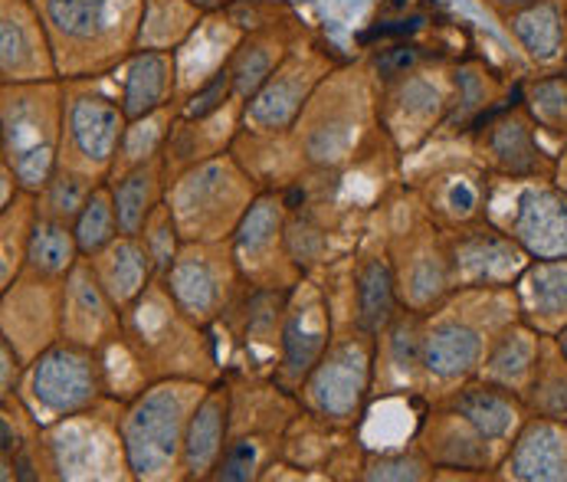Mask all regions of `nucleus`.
<instances>
[{"label":"nucleus","mask_w":567,"mask_h":482,"mask_svg":"<svg viewBox=\"0 0 567 482\" xmlns=\"http://www.w3.org/2000/svg\"><path fill=\"white\" fill-rule=\"evenodd\" d=\"M53 53L60 47H73V50H99L109 53L118 40L138 47V27L132 23H118L125 20V13H145V7H122L118 3H138V0H33Z\"/></svg>","instance_id":"6e6552de"},{"label":"nucleus","mask_w":567,"mask_h":482,"mask_svg":"<svg viewBox=\"0 0 567 482\" xmlns=\"http://www.w3.org/2000/svg\"><path fill=\"white\" fill-rule=\"evenodd\" d=\"M486 358L483 331L463 319H433L426 312L423 365L430 381H463L480 371Z\"/></svg>","instance_id":"2eb2a0df"},{"label":"nucleus","mask_w":567,"mask_h":482,"mask_svg":"<svg viewBox=\"0 0 567 482\" xmlns=\"http://www.w3.org/2000/svg\"><path fill=\"white\" fill-rule=\"evenodd\" d=\"M197 17L190 0H145L138 50H174L197 30Z\"/></svg>","instance_id":"cd10ccee"},{"label":"nucleus","mask_w":567,"mask_h":482,"mask_svg":"<svg viewBox=\"0 0 567 482\" xmlns=\"http://www.w3.org/2000/svg\"><path fill=\"white\" fill-rule=\"evenodd\" d=\"M289 57V40L282 33H276V23L252 30L234 47L230 57V73H234V95L240 102H249L269 76L279 70V63Z\"/></svg>","instance_id":"393cba45"},{"label":"nucleus","mask_w":567,"mask_h":482,"mask_svg":"<svg viewBox=\"0 0 567 482\" xmlns=\"http://www.w3.org/2000/svg\"><path fill=\"white\" fill-rule=\"evenodd\" d=\"M486 148L492 161L515 177H528L542 171V152L532 139V129L525 119L505 115V119H488L486 122Z\"/></svg>","instance_id":"bb28decb"},{"label":"nucleus","mask_w":567,"mask_h":482,"mask_svg":"<svg viewBox=\"0 0 567 482\" xmlns=\"http://www.w3.org/2000/svg\"><path fill=\"white\" fill-rule=\"evenodd\" d=\"M525 296L535 312L542 316H565L567 312V259H545L528 269Z\"/></svg>","instance_id":"72a5a7b5"},{"label":"nucleus","mask_w":567,"mask_h":482,"mask_svg":"<svg viewBox=\"0 0 567 482\" xmlns=\"http://www.w3.org/2000/svg\"><path fill=\"white\" fill-rule=\"evenodd\" d=\"M351 312L354 328L381 338L401 312V289L391 253H368L351 269Z\"/></svg>","instance_id":"4468645a"},{"label":"nucleus","mask_w":567,"mask_h":482,"mask_svg":"<svg viewBox=\"0 0 567 482\" xmlns=\"http://www.w3.org/2000/svg\"><path fill=\"white\" fill-rule=\"evenodd\" d=\"M60 331L70 341L99 348L122 331V312L102 289L92 259H80L76 269L63 279L60 293Z\"/></svg>","instance_id":"9b49d317"},{"label":"nucleus","mask_w":567,"mask_h":482,"mask_svg":"<svg viewBox=\"0 0 567 482\" xmlns=\"http://www.w3.org/2000/svg\"><path fill=\"white\" fill-rule=\"evenodd\" d=\"M319 73L309 60L299 57V50H289V57L279 63V70L269 76V82L244 102V122L252 125V132H286L302 119L306 102H312V92L319 85Z\"/></svg>","instance_id":"f8f14e48"},{"label":"nucleus","mask_w":567,"mask_h":482,"mask_svg":"<svg viewBox=\"0 0 567 482\" xmlns=\"http://www.w3.org/2000/svg\"><path fill=\"white\" fill-rule=\"evenodd\" d=\"M162 283L171 302L204 328L207 321L220 319L230 309V286H240L244 273L237 266L234 246L220 253L217 240H187Z\"/></svg>","instance_id":"423d86ee"},{"label":"nucleus","mask_w":567,"mask_h":482,"mask_svg":"<svg viewBox=\"0 0 567 482\" xmlns=\"http://www.w3.org/2000/svg\"><path fill=\"white\" fill-rule=\"evenodd\" d=\"M456 283L466 286H492L508 279L518 269V249L495 230H470L450 246Z\"/></svg>","instance_id":"aec40b11"},{"label":"nucleus","mask_w":567,"mask_h":482,"mask_svg":"<svg viewBox=\"0 0 567 482\" xmlns=\"http://www.w3.org/2000/svg\"><path fill=\"white\" fill-rule=\"evenodd\" d=\"M486 99L488 85L480 66H463V70H456V99H453L450 109H446V125H466V122L480 125V122L486 119V115H483V109L488 105Z\"/></svg>","instance_id":"c9c22d12"},{"label":"nucleus","mask_w":567,"mask_h":482,"mask_svg":"<svg viewBox=\"0 0 567 482\" xmlns=\"http://www.w3.org/2000/svg\"><path fill=\"white\" fill-rule=\"evenodd\" d=\"M296 299V289H292ZM289 299L282 328H279V388L286 394L299 391L309 371L322 361V355L331 345V309L322 299V293H312L296 306Z\"/></svg>","instance_id":"1a4fd4ad"},{"label":"nucleus","mask_w":567,"mask_h":482,"mask_svg":"<svg viewBox=\"0 0 567 482\" xmlns=\"http://www.w3.org/2000/svg\"><path fill=\"white\" fill-rule=\"evenodd\" d=\"M0 66L3 82H40L56 76V53L33 0H3Z\"/></svg>","instance_id":"9d476101"},{"label":"nucleus","mask_w":567,"mask_h":482,"mask_svg":"<svg viewBox=\"0 0 567 482\" xmlns=\"http://www.w3.org/2000/svg\"><path fill=\"white\" fill-rule=\"evenodd\" d=\"M82 259L80 243L73 234V224H63V221H53V217H43L37 211V221L30 227V240H27V259H23V269L30 276H40V279H56L63 283L76 263Z\"/></svg>","instance_id":"a878e982"},{"label":"nucleus","mask_w":567,"mask_h":482,"mask_svg":"<svg viewBox=\"0 0 567 482\" xmlns=\"http://www.w3.org/2000/svg\"><path fill=\"white\" fill-rule=\"evenodd\" d=\"M204 391V384L174 375L125 403L115 427L125 470H132L135 480H164L171 470H181L184 433Z\"/></svg>","instance_id":"f257e3e1"},{"label":"nucleus","mask_w":567,"mask_h":482,"mask_svg":"<svg viewBox=\"0 0 567 482\" xmlns=\"http://www.w3.org/2000/svg\"><path fill=\"white\" fill-rule=\"evenodd\" d=\"M388 89L391 95L384 99L388 105L381 109V119L388 122L391 135H426L436 125V119L450 109L443 92L423 73L391 82Z\"/></svg>","instance_id":"4be33fe9"},{"label":"nucleus","mask_w":567,"mask_h":482,"mask_svg":"<svg viewBox=\"0 0 567 482\" xmlns=\"http://www.w3.org/2000/svg\"><path fill=\"white\" fill-rule=\"evenodd\" d=\"M0 355H3V398H10L13 391H17V378H20V371H23V358H20V351L13 348V341L3 335V341H0Z\"/></svg>","instance_id":"79ce46f5"},{"label":"nucleus","mask_w":567,"mask_h":482,"mask_svg":"<svg viewBox=\"0 0 567 482\" xmlns=\"http://www.w3.org/2000/svg\"><path fill=\"white\" fill-rule=\"evenodd\" d=\"M406 7H410V0H378V10L384 17H401Z\"/></svg>","instance_id":"37998d69"},{"label":"nucleus","mask_w":567,"mask_h":482,"mask_svg":"<svg viewBox=\"0 0 567 482\" xmlns=\"http://www.w3.org/2000/svg\"><path fill=\"white\" fill-rule=\"evenodd\" d=\"M109 187H112V204H115L122 234L125 237H142L152 214L162 207L164 194H167L164 155H155V158L122 171Z\"/></svg>","instance_id":"a211bd4d"},{"label":"nucleus","mask_w":567,"mask_h":482,"mask_svg":"<svg viewBox=\"0 0 567 482\" xmlns=\"http://www.w3.org/2000/svg\"><path fill=\"white\" fill-rule=\"evenodd\" d=\"M446 407L456 410L486 443H502L518 423V401L512 398V388H502L495 381L460 388Z\"/></svg>","instance_id":"b1692460"},{"label":"nucleus","mask_w":567,"mask_h":482,"mask_svg":"<svg viewBox=\"0 0 567 482\" xmlns=\"http://www.w3.org/2000/svg\"><path fill=\"white\" fill-rule=\"evenodd\" d=\"M73 234L80 243L82 259H92L99 256L105 246L122 237V227H118V214H115V204H112V187L109 181H99L89 194V201L82 204L80 217L73 221Z\"/></svg>","instance_id":"c756f323"},{"label":"nucleus","mask_w":567,"mask_h":482,"mask_svg":"<svg viewBox=\"0 0 567 482\" xmlns=\"http://www.w3.org/2000/svg\"><path fill=\"white\" fill-rule=\"evenodd\" d=\"M532 105L545 122H565L567 115V82L545 80L532 89Z\"/></svg>","instance_id":"ea45409f"},{"label":"nucleus","mask_w":567,"mask_h":482,"mask_svg":"<svg viewBox=\"0 0 567 482\" xmlns=\"http://www.w3.org/2000/svg\"><path fill=\"white\" fill-rule=\"evenodd\" d=\"M63 152V89L53 80L3 82V164L40 194Z\"/></svg>","instance_id":"f03ea898"},{"label":"nucleus","mask_w":567,"mask_h":482,"mask_svg":"<svg viewBox=\"0 0 567 482\" xmlns=\"http://www.w3.org/2000/svg\"><path fill=\"white\" fill-rule=\"evenodd\" d=\"M266 460H269V440L249 433V437H234L227 440L210 480L224 482H244V480H259L262 470H266Z\"/></svg>","instance_id":"473e14b6"},{"label":"nucleus","mask_w":567,"mask_h":482,"mask_svg":"<svg viewBox=\"0 0 567 482\" xmlns=\"http://www.w3.org/2000/svg\"><path fill=\"white\" fill-rule=\"evenodd\" d=\"M505 470L515 480H567V437L551 420L528 423L518 433Z\"/></svg>","instance_id":"412c9836"},{"label":"nucleus","mask_w":567,"mask_h":482,"mask_svg":"<svg viewBox=\"0 0 567 482\" xmlns=\"http://www.w3.org/2000/svg\"><path fill=\"white\" fill-rule=\"evenodd\" d=\"M492 7H498V10H522V7H528V3H535V0H486Z\"/></svg>","instance_id":"a18cd8bd"},{"label":"nucleus","mask_w":567,"mask_h":482,"mask_svg":"<svg viewBox=\"0 0 567 482\" xmlns=\"http://www.w3.org/2000/svg\"><path fill=\"white\" fill-rule=\"evenodd\" d=\"M200 13H220V10H227L234 0H190Z\"/></svg>","instance_id":"c03bdc74"},{"label":"nucleus","mask_w":567,"mask_h":482,"mask_svg":"<svg viewBox=\"0 0 567 482\" xmlns=\"http://www.w3.org/2000/svg\"><path fill=\"white\" fill-rule=\"evenodd\" d=\"M99 181L89 177V174H80L66 164H60L53 171V177L47 181V187L37 194V211L43 217H53V221H63V224H73L80 217L82 204L89 201L92 187Z\"/></svg>","instance_id":"7c9ffc66"},{"label":"nucleus","mask_w":567,"mask_h":482,"mask_svg":"<svg viewBox=\"0 0 567 482\" xmlns=\"http://www.w3.org/2000/svg\"><path fill=\"white\" fill-rule=\"evenodd\" d=\"M535 361V341L528 331H508L502 341H495V348L486 355V375L488 381L512 388L518 384Z\"/></svg>","instance_id":"2f4dec72"},{"label":"nucleus","mask_w":567,"mask_h":482,"mask_svg":"<svg viewBox=\"0 0 567 482\" xmlns=\"http://www.w3.org/2000/svg\"><path fill=\"white\" fill-rule=\"evenodd\" d=\"M535 407L545 417H567V378L551 375V378H535Z\"/></svg>","instance_id":"a19ab883"},{"label":"nucleus","mask_w":567,"mask_h":482,"mask_svg":"<svg viewBox=\"0 0 567 482\" xmlns=\"http://www.w3.org/2000/svg\"><path fill=\"white\" fill-rule=\"evenodd\" d=\"M246 174L230 158H204L190 164L177 184L167 191V207L177 221V230L187 240H220L234 237L252 197L240 201Z\"/></svg>","instance_id":"7ed1b4c3"},{"label":"nucleus","mask_w":567,"mask_h":482,"mask_svg":"<svg viewBox=\"0 0 567 482\" xmlns=\"http://www.w3.org/2000/svg\"><path fill=\"white\" fill-rule=\"evenodd\" d=\"M508 27L512 33L518 37V43L542 63L555 60L561 53V43H565V23H561V13L555 3H528L522 10H515L508 17Z\"/></svg>","instance_id":"c85d7f7f"},{"label":"nucleus","mask_w":567,"mask_h":482,"mask_svg":"<svg viewBox=\"0 0 567 482\" xmlns=\"http://www.w3.org/2000/svg\"><path fill=\"white\" fill-rule=\"evenodd\" d=\"M230 99H237L234 95V73H230V63H224L220 70H214V76H207L187 95L181 119H214Z\"/></svg>","instance_id":"4c0bfd02"},{"label":"nucleus","mask_w":567,"mask_h":482,"mask_svg":"<svg viewBox=\"0 0 567 482\" xmlns=\"http://www.w3.org/2000/svg\"><path fill=\"white\" fill-rule=\"evenodd\" d=\"M234 417V391L227 384H214L200 394L184 433V457L181 470L187 480H210L227 440Z\"/></svg>","instance_id":"ddd939ff"},{"label":"nucleus","mask_w":567,"mask_h":482,"mask_svg":"<svg viewBox=\"0 0 567 482\" xmlns=\"http://www.w3.org/2000/svg\"><path fill=\"white\" fill-rule=\"evenodd\" d=\"M378 381V338L351 328L348 335L331 338L322 361L302 381V403L309 417L328 423L354 420L374 391Z\"/></svg>","instance_id":"39448f33"},{"label":"nucleus","mask_w":567,"mask_h":482,"mask_svg":"<svg viewBox=\"0 0 567 482\" xmlns=\"http://www.w3.org/2000/svg\"><path fill=\"white\" fill-rule=\"evenodd\" d=\"M430 457L420 450H394V453H368L361 463V480H384V482H416L430 480Z\"/></svg>","instance_id":"f704fd0d"},{"label":"nucleus","mask_w":567,"mask_h":482,"mask_svg":"<svg viewBox=\"0 0 567 482\" xmlns=\"http://www.w3.org/2000/svg\"><path fill=\"white\" fill-rule=\"evenodd\" d=\"M426 207L430 214H443V217H453V221H466L476 214L480 207V191L473 187L470 177H450L443 181L436 191L430 187V197H426Z\"/></svg>","instance_id":"58836bf2"},{"label":"nucleus","mask_w":567,"mask_h":482,"mask_svg":"<svg viewBox=\"0 0 567 482\" xmlns=\"http://www.w3.org/2000/svg\"><path fill=\"white\" fill-rule=\"evenodd\" d=\"M95 276L102 283V289L109 293V299L115 302V309L125 316L145 293L155 273L152 253L142 237H118L112 246H105L99 256H92Z\"/></svg>","instance_id":"dca6fc26"},{"label":"nucleus","mask_w":567,"mask_h":482,"mask_svg":"<svg viewBox=\"0 0 567 482\" xmlns=\"http://www.w3.org/2000/svg\"><path fill=\"white\" fill-rule=\"evenodd\" d=\"M512 237L538 259H567V201L558 191L535 187L518 201Z\"/></svg>","instance_id":"f3484780"},{"label":"nucleus","mask_w":567,"mask_h":482,"mask_svg":"<svg viewBox=\"0 0 567 482\" xmlns=\"http://www.w3.org/2000/svg\"><path fill=\"white\" fill-rule=\"evenodd\" d=\"M125 129L128 119L122 102L95 89H73L70 95L63 89V152L73 155L66 167L102 181L115 171Z\"/></svg>","instance_id":"0eeeda50"},{"label":"nucleus","mask_w":567,"mask_h":482,"mask_svg":"<svg viewBox=\"0 0 567 482\" xmlns=\"http://www.w3.org/2000/svg\"><path fill=\"white\" fill-rule=\"evenodd\" d=\"M177 89V53L174 50H135L125 85H122V109L125 119H145L164 109Z\"/></svg>","instance_id":"6ab92c4d"},{"label":"nucleus","mask_w":567,"mask_h":482,"mask_svg":"<svg viewBox=\"0 0 567 482\" xmlns=\"http://www.w3.org/2000/svg\"><path fill=\"white\" fill-rule=\"evenodd\" d=\"M423 338H426V312L416 309L398 312V319L378 338V361H384V368L406 388H423L430 381L423 365Z\"/></svg>","instance_id":"5701e85b"},{"label":"nucleus","mask_w":567,"mask_h":482,"mask_svg":"<svg viewBox=\"0 0 567 482\" xmlns=\"http://www.w3.org/2000/svg\"><path fill=\"white\" fill-rule=\"evenodd\" d=\"M109 398V378L99 348L80 341H53L30 361L27 371V401L33 417L66 420L89 413Z\"/></svg>","instance_id":"20e7f679"},{"label":"nucleus","mask_w":567,"mask_h":482,"mask_svg":"<svg viewBox=\"0 0 567 482\" xmlns=\"http://www.w3.org/2000/svg\"><path fill=\"white\" fill-rule=\"evenodd\" d=\"M558 341H561V355H565V358H567V328H565V331H561V338H558Z\"/></svg>","instance_id":"49530a36"},{"label":"nucleus","mask_w":567,"mask_h":482,"mask_svg":"<svg viewBox=\"0 0 567 482\" xmlns=\"http://www.w3.org/2000/svg\"><path fill=\"white\" fill-rule=\"evenodd\" d=\"M433 57V50L420 47V43H410V40H394L391 47H381L374 50L371 57V73L381 80V85H391V82L406 80L413 73H420V66Z\"/></svg>","instance_id":"e433bc0d"}]
</instances>
